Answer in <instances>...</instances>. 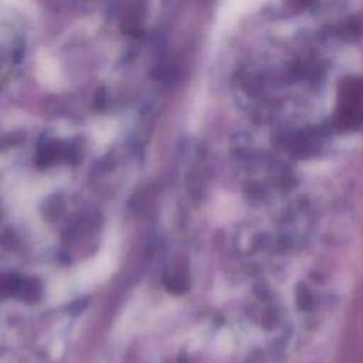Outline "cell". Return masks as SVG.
Masks as SVG:
<instances>
[{"label":"cell","mask_w":363,"mask_h":363,"mask_svg":"<svg viewBox=\"0 0 363 363\" xmlns=\"http://www.w3.org/2000/svg\"><path fill=\"white\" fill-rule=\"evenodd\" d=\"M115 259L111 250L102 251L99 255H96L91 262L82 265L77 274V282L78 286L85 289L91 288L96 282L105 279L111 271L113 269Z\"/></svg>","instance_id":"1"},{"label":"cell","mask_w":363,"mask_h":363,"mask_svg":"<svg viewBox=\"0 0 363 363\" xmlns=\"http://www.w3.org/2000/svg\"><path fill=\"white\" fill-rule=\"evenodd\" d=\"M313 0H291V3L298 7V9H303V7H308Z\"/></svg>","instance_id":"2"}]
</instances>
